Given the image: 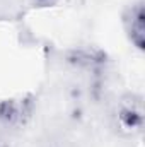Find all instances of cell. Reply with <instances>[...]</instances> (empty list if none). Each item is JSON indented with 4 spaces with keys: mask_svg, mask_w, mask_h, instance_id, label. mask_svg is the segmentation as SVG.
<instances>
[{
    "mask_svg": "<svg viewBox=\"0 0 145 147\" xmlns=\"http://www.w3.org/2000/svg\"><path fill=\"white\" fill-rule=\"evenodd\" d=\"M145 12H144V3L135 2L132 3L125 12H123V29L128 41L137 48L144 50L145 45Z\"/></svg>",
    "mask_w": 145,
    "mask_h": 147,
    "instance_id": "6da1fadb",
    "label": "cell"
},
{
    "mask_svg": "<svg viewBox=\"0 0 145 147\" xmlns=\"http://www.w3.org/2000/svg\"><path fill=\"white\" fill-rule=\"evenodd\" d=\"M118 123L123 130L126 132H133V130H140L142 123H144V108H142V101L140 98H128L123 99L118 106L116 113Z\"/></svg>",
    "mask_w": 145,
    "mask_h": 147,
    "instance_id": "7a4b0ae2",
    "label": "cell"
},
{
    "mask_svg": "<svg viewBox=\"0 0 145 147\" xmlns=\"http://www.w3.org/2000/svg\"><path fill=\"white\" fill-rule=\"evenodd\" d=\"M29 113H31V108L26 101L10 99L0 105V120L9 127L22 125L26 118H29Z\"/></svg>",
    "mask_w": 145,
    "mask_h": 147,
    "instance_id": "3957f363",
    "label": "cell"
},
{
    "mask_svg": "<svg viewBox=\"0 0 145 147\" xmlns=\"http://www.w3.org/2000/svg\"><path fill=\"white\" fill-rule=\"evenodd\" d=\"M34 5H39V7H51L55 3H58L60 0H33Z\"/></svg>",
    "mask_w": 145,
    "mask_h": 147,
    "instance_id": "277c9868",
    "label": "cell"
}]
</instances>
